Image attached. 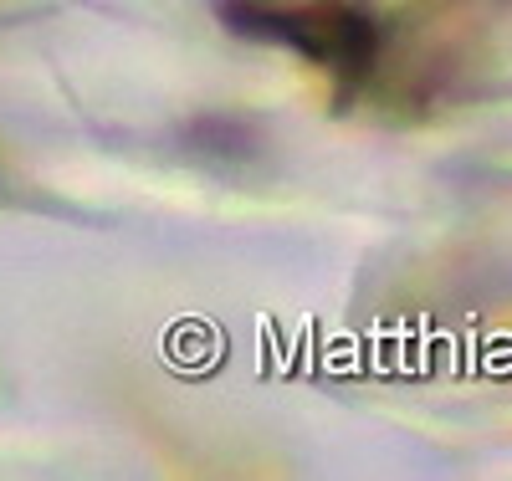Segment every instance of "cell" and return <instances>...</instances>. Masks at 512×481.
<instances>
[{
    "mask_svg": "<svg viewBox=\"0 0 512 481\" xmlns=\"http://www.w3.org/2000/svg\"><path fill=\"white\" fill-rule=\"evenodd\" d=\"M221 16L256 41H282L333 82H369L379 67V26L344 0H221Z\"/></svg>",
    "mask_w": 512,
    "mask_h": 481,
    "instance_id": "cell-1",
    "label": "cell"
}]
</instances>
